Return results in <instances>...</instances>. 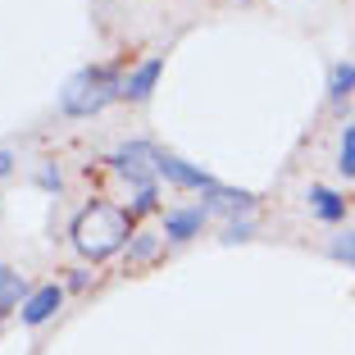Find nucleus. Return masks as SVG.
I'll list each match as a JSON object with an SVG mask.
<instances>
[{"instance_id": "nucleus-1", "label": "nucleus", "mask_w": 355, "mask_h": 355, "mask_svg": "<svg viewBox=\"0 0 355 355\" xmlns=\"http://www.w3.org/2000/svg\"><path fill=\"white\" fill-rule=\"evenodd\" d=\"M132 209L114 205V200H92V205L78 209L73 219V251L83 260H110L132 241Z\"/></svg>"}, {"instance_id": "nucleus-6", "label": "nucleus", "mask_w": 355, "mask_h": 355, "mask_svg": "<svg viewBox=\"0 0 355 355\" xmlns=\"http://www.w3.org/2000/svg\"><path fill=\"white\" fill-rule=\"evenodd\" d=\"M60 305H64V287H60V282H46V287H37V292L19 305V310H23V324H28V328H42L46 319L60 310Z\"/></svg>"}, {"instance_id": "nucleus-12", "label": "nucleus", "mask_w": 355, "mask_h": 355, "mask_svg": "<svg viewBox=\"0 0 355 355\" xmlns=\"http://www.w3.org/2000/svg\"><path fill=\"white\" fill-rule=\"evenodd\" d=\"M355 96V64H333L328 73V101H351Z\"/></svg>"}, {"instance_id": "nucleus-15", "label": "nucleus", "mask_w": 355, "mask_h": 355, "mask_svg": "<svg viewBox=\"0 0 355 355\" xmlns=\"http://www.w3.org/2000/svg\"><path fill=\"white\" fill-rule=\"evenodd\" d=\"M146 209H155V182H150V187H137V200H132V214H146Z\"/></svg>"}, {"instance_id": "nucleus-3", "label": "nucleus", "mask_w": 355, "mask_h": 355, "mask_svg": "<svg viewBox=\"0 0 355 355\" xmlns=\"http://www.w3.org/2000/svg\"><path fill=\"white\" fill-rule=\"evenodd\" d=\"M110 164L119 168V173L128 178V182H137V187H150L155 182V164H159V146H150V141H128V146H119L114 155H110Z\"/></svg>"}, {"instance_id": "nucleus-5", "label": "nucleus", "mask_w": 355, "mask_h": 355, "mask_svg": "<svg viewBox=\"0 0 355 355\" xmlns=\"http://www.w3.org/2000/svg\"><path fill=\"white\" fill-rule=\"evenodd\" d=\"M205 219H209V205H178V209H168V214H164V241L178 246V241L200 237Z\"/></svg>"}, {"instance_id": "nucleus-4", "label": "nucleus", "mask_w": 355, "mask_h": 355, "mask_svg": "<svg viewBox=\"0 0 355 355\" xmlns=\"http://www.w3.org/2000/svg\"><path fill=\"white\" fill-rule=\"evenodd\" d=\"M155 173L164 178V182H173V187H187V191H209V187H214V178H209L205 168H196V164H187V159L168 155V150H159Z\"/></svg>"}, {"instance_id": "nucleus-14", "label": "nucleus", "mask_w": 355, "mask_h": 355, "mask_svg": "<svg viewBox=\"0 0 355 355\" xmlns=\"http://www.w3.org/2000/svg\"><path fill=\"white\" fill-rule=\"evenodd\" d=\"M328 251H333V260H346L355 269V232H342V237H333V246H328Z\"/></svg>"}, {"instance_id": "nucleus-11", "label": "nucleus", "mask_w": 355, "mask_h": 355, "mask_svg": "<svg viewBox=\"0 0 355 355\" xmlns=\"http://www.w3.org/2000/svg\"><path fill=\"white\" fill-rule=\"evenodd\" d=\"M159 246H164V232H137L128 241V264H150L159 255Z\"/></svg>"}, {"instance_id": "nucleus-17", "label": "nucleus", "mask_w": 355, "mask_h": 355, "mask_svg": "<svg viewBox=\"0 0 355 355\" xmlns=\"http://www.w3.org/2000/svg\"><path fill=\"white\" fill-rule=\"evenodd\" d=\"M37 187H46V191H60V168H42V173H37Z\"/></svg>"}, {"instance_id": "nucleus-9", "label": "nucleus", "mask_w": 355, "mask_h": 355, "mask_svg": "<svg viewBox=\"0 0 355 355\" xmlns=\"http://www.w3.org/2000/svg\"><path fill=\"white\" fill-rule=\"evenodd\" d=\"M310 209L324 223H342L346 219V200L337 196V191H328V187H310Z\"/></svg>"}, {"instance_id": "nucleus-2", "label": "nucleus", "mask_w": 355, "mask_h": 355, "mask_svg": "<svg viewBox=\"0 0 355 355\" xmlns=\"http://www.w3.org/2000/svg\"><path fill=\"white\" fill-rule=\"evenodd\" d=\"M119 96H123L119 69H110V64H87V69H78V73L64 83L60 110L69 119H92V114H101L110 101H119Z\"/></svg>"}, {"instance_id": "nucleus-13", "label": "nucleus", "mask_w": 355, "mask_h": 355, "mask_svg": "<svg viewBox=\"0 0 355 355\" xmlns=\"http://www.w3.org/2000/svg\"><path fill=\"white\" fill-rule=\"evenodd\" d=\"M337 168L346 178H355V123L342 128V141H337Z\"/></svg>"}, {"instance_id": "nucleus-8", "label": "nucleus", "mask_w": 355, "mask_h": 355, "mask_svg": "<svg viewBox=\"0 0 355 355\" xmlns=\"http://www.w3.org/2000/svg\"><path fill=\"white\" fill-rule=\"evenodd\" d=\"M205 205H209V214H214V209H228V214H246V209L255 205V196H251V191H237V187H223V182H214V187L205 191Z\"/></svg>"}, {"instance_id": "nucleus-10", "label": "nucleus", "mask_w": 355, "mask_h": 355, "mask_svg": "<svg viewBox=\"0 0 355 355\" xmlns=\"http://www.w3.org/2000/svg\"><path fill=\"white\" fill-rule=\"evenodd\" d=\"M28 282H23V273H14L10 264H0V314L5 310H14L19 301H28Z\"/></svg>"}, {"instance_id": "nucleus-7", "label": "nucleus", "mask_w": 355, "mask_h": 355, "mask_svg": "<svg viewBox=\"0 0 355 355\" xmlns=\"http://www.w3.org/2000/svg\"><path fill=\"white\" fill-rule=\"evenodd\" d=\"M159 73H164V60H159V55H150V60H141L132 69V73L123 78V96L128 101H150V92H155V83H159Z\"/></svg>"}, {"instance_id": "nucleus-18", "label": "nucleus", "mask_w": 355, "mask_h": 355, "mask_svg": "<svg viewBox=\"0 0 355 355\" xmlns=\"http://www.w3.org/2000/svg\"><path fill=\"white\" fill-rule=\"evenodd\" d=\"M10 168H14V155H10V150H0V178L10 173Z\"/></svg>"}, {"instance_id": "nucleus-16", "label": "nucleus", "mask_w": 355, "mask_h": 355, "mask_svg": "<svg viewBox=\"0 0 355 355\" xmlns=\"http://www.w3.org/2000/svg\"><path fill=\"white\" fill-rule=\"evenodd\" d=\"M246 237H251V219L228 223V232H223V241H246Z\"/></svg>"}]
</instances>
